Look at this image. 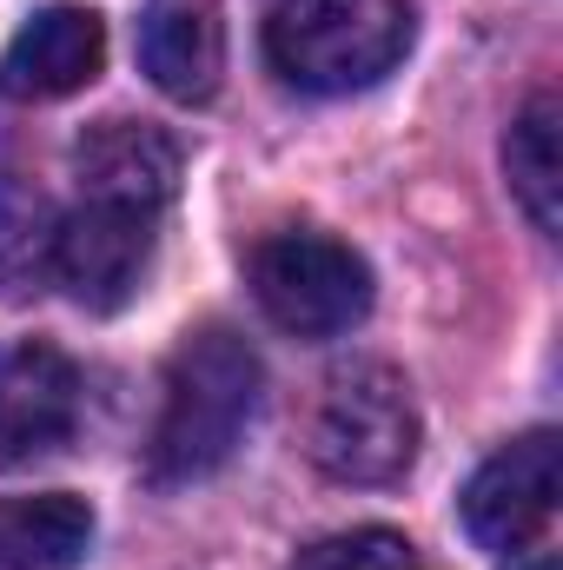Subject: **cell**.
<instances>
[{"mask_svg":"<svg viewBox=\"0 0 563 570\" xmlns=\"http://www.w3.org/2000/svg\"><path fill=\"white\" fill-rule=\"evenodd\" d=\"M259 399H266V365L259 352L226 332V325H206L192 332L172 365H166V399H159V425L146 438V484L152 491H179V484H199L213 478L259 419Z\"/></svg>","mask_w":563,"mask_h":570,"instance_id":"cell-1","label":"cell"},{"mask_svg":"<svg viewBox=\"0 0 563 570\" xmlns=\"http://www.w3.org/2000/svg\"><path fill=\"white\" fill-rule=\"evenodd\" d=\"M412 0H279L266 13V60L298 94H358L412 53Z\"/></svg>","mask_w":563,"mask_h":570,"instance_id":"cell-2","label":"cell"},{"mask_svg":"<svg viewBox=\"0 0 563 570\" xmlns=\"http://www.w3.org/2000/svg\"><path fill=\"white\" fill-rule=\"evenodd\" d=\"M412 458H418V405L392 365L358 358L325 379V399L312 412V464L325 478L392 484L412 471Z\"/></svg>","mask_w":563,"mask_h":570,"instance_id":"cell-3","label":"cell"},{"mask_svg":"<svg viewBox=\"0 0 563 570\" xmlns=\"http://www.w3.org/2000/svg\"><path fill=\"white\" fill-rule=\"evenodd\" d=\"M246 279L259 312L292 338H338L372 312V266L345 239L312 226L266 233L246 259Z\"/></svg>","mask_w":563,"mask_h":570,"instance_id":"cell-4","label":"cell"},{"mask_svg":"<svg viewBox=\"0 0 563 570\" xmlns=\"http://www.w3.org/2000/svg\"><path fill=\"white\" fill-rule=\"evenodd\" d=\"M152 246H159V213L80 193V206L53 233V279L67 285L87 312H120L140 292L146 266H152Z\"/></svg>","mask_w":563,"mask_h":570,"instance_id":"cell-5","label":"cell"},{"mask_svg":"<svg viewBox=\"0 0 563 570\" xmlns=\"http://www.w3.org/2000/svg\"><path fill=\"white\" fill-rule=\"evenodd\" d=\"M551 524H557V431H524L497 458H484L477 478L464 484V531L497 558H524L531 544L551 538Z\"/></svg>","mask_w":563,"mask_h":570,"instance_id":"cell-6","label":"cell"},{"mask_svg":"<svg viewBox=\"0 0 563 570\" xmlns=\"http://www.w3.org/2000/svg\"><path fill=\"white\" fill-rule=\"evenodd\" d=\"M73 425H80V365L47 338L7 345L0 352V464L67 444Z\"/></svg>","mask_w":563,"mask_h":570,"instance_id":"cell-7","label":"cell"},{"mask_svg":"<svg viewBox=\"0 0 563 570\" xmlns=\"http://www.w3.org/2000/svg\"><path fill=\"white\" fill-rule=\"evenodd\" d=\"M107 67V20L93 7H40L0 53V94L7 100H60L80 94Z\"/></svg>","mask_w":563,"mask_h":570,"instance_id":"cell-8","label":"cell"},{"mask_svg":"<svg viewBox=\"0 0 563 570\" xmlns=\"http://www.w3.org/2000/svg\"><path fill=\"white\" fill-rule=\"evenodd\" d=\"M140 67L166 100H213L226 73V7L219 0H146Z\"/></svg>","mask_w":563,"mask_h":570,"instance_id":"cell-9","label":"cell"},{"mask_svg":"<svg viewBox=\"0 0 563 570\" xmlns=\"http://www.w3.org/2000/svg\"><path fill=\"white\" fill-rule=\"evenodd\" d=\"M73 179L93 199H127L146 213H166L179 186V146L146 120H100L73 140Z\"/></svg>","mask_w":563,"mask_h":570,"instance_id":"cell-10","label":"cell"},{"mask_svg":"<svg viewBox=\"0 0 563 570\" xmlns=\"http://www.w3.org/2000/svg\"><path fill=\"white\" fill-rule=\"evenodd\" d=\"M93 551V504L73 491L0 498V570H73Z\"/></svg>","mask_w":563,"mask_h":570,"instance_id":"cell-11","label":"cell"},{"mask_svg":"<svg viewBox=\"0 0 563 570\" xmlns=\"http://www.w3.org/2000/svg\"><path fill=\"white\" fill-rule=\"evenodd\" d=\"M557 94H531V107L511 120V140H504V173H511V193L524 206V219L537 233H557L563 226V153H557Z\"/></svg>","mask_w":563,"mask_h":570,"instance_id":"cell-12","label":"cell"},{"mask_svg":"<svg viewBox=\"0 0 563 570\" xmlns=\"http://www.w3.org/2000/svg\"><path fill=\"white\" fill-rule=\"evenodd\" d=\"M53 233L60 213L47 193L20 173H0V298H27L53 273Z\"/></svg>","mask_w":563,"mask_h":570,"instance_id":"cell-13","label":"cell"},{"mask_svg":"<svg viewBox=\"0 0 563 570\" xmlns=\"http://www.w3.org/2000/svg\"><path fill=\"white\" fill-rule=\"evenodd\" d=\"M292 570H418V551L398 538V531H338V538H318L305 544Z\"/></svg>","mask_w":563,"mask_h":570,"instance_id":"cell-14","label":"cell"}]
</instances>
